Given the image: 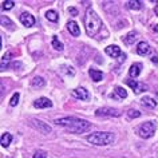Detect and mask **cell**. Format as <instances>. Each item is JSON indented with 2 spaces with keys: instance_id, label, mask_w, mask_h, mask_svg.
I'll return each mask as SVG.
<instances>
[{
  "instance_id": "obj_14",
  "label": "cell",
  "mask_w": 158,
  "mask_h": 158,
  "mask_svg": "<svg viewBox=\"0 0 158 158\" xmlns=\"http://www.w3.org/2000/svg\"><path fill=\"white\" fill-rule=\"evenodd\" d=\"M141 70H142V64H141V63H134V64H131V67H130V70H129L130 77H131V78L138 77V75L141 74Z\"/></svg>"
},
{
  "instance_id": "obj_8",
  "label": "cell",
  "mask_w": 158,
  "mask_h": 158,
  "mask_svg": "<svg viewBox=\"0 0 158 158\" xmlns=\"http://www.w3.org/2000/svg\"><path fill=\"white\" fill-rule=\"evenodd\" d=\"M73 95L81 101H89L90 99V94L85 87H78V89L73 90Z\"/></svg>"
},
{
  "instance_id": "obj_17",
  "label": "cell",
  "mask_w": 158,
  "mask_h": 158,
  "mask_svg": "<svg viewBox=\"0 0 158 158\" xmlns=\"http://www.w3.org/2000/svg\"><path fill=\"white\" fill-rule=\"evenodd\" d=\"M113 98H121V99H125L126 97H127V93H126V90H123L122 87H115L114 89V94H111Z\"/></svg>"
},
{
  "instance_id": "obj_30",
  "label": "cell",
  "mask_w": 158,
  "mask_h": 158,
  "mask_svg": "<svg viewBox=\"0 0 158 158\" xmlns=\"http://www.w3.org/2000/svg\"><path fill=\"white\" fill-rule=\"evenodd\" d=\"M69 12H70V14H73V16H77V15H78V11L75 10L74 7H70V8H69Z\"/></svg>"
},
{
  "instance_id": "obj_22",
  "label": "cell",
  "mask_w": 158,
  "mask_h": 158,
  "mask_svg": "<svg viewBox=\"0 0 158 158\" xmlns=\"http://www.w3.org/2000/svg\"><path fill=\"white\" fill-rule=\"evenodd\" d=\"M10 62H11V52L8 51V52H7L4 56L2 58V70H7V67H8Z\"/></svg>"
},
{
  "instance_id": "obj_15",
  "label": "cell",
  "mask_w": 158,
  "mask_h": 158,
  "mask_svg": "<svg viewBox=\"0 0 158 158\" xmlns=\"http://www.w3.org/2000/svg\"><path fill=\"white\" fill-rule=\"evenodd\" d=\"M89 74H90V78H91L94 82H101L102 79H103V74H102V71L90 69L89 70Z\"/></svg>"
},
{
  "instance_id": "obj_18",
  "label": "cell",
  "mask_w": 158,
  "mask_h": 158,
  "mask_svg": "<svg viewBox=\"0 0 158 158\" xmlns=\"http://www.w3.org/2000/svg\"><path fill=\"white\" fill-rule=\"evenodd\" d=\"M0 142H2V146H3V148H8L10 143L12 142V135H11L10 133H4V134L2 135V141H0Z\"/></svg>"
},
{
  "instance_id": "obj_3",
  "label": "cell",
  "mask_w": 158,
  "mask_h": 158,
  "mask_svg": "<svg viewBox=\"0 0 158 158\" xmlns=\"http://www.w3.org/2000/svg\"><path fill=\"white\" fill-rule=\"evenodd\" d=\"M114 134L113 133H106V131H101V133H93L87 137V141L93 145H98V146H105V145H110L114 142Z\"/></svg>"
},
{
  "instance_id": "obj_5",
  "label": "cell",
  "mask_w": 158,
  "mask_h": 158,
  "mask_svg": "<svg viewBox=\"0 0 158 158\" xmlns=\"http://www.w3.org/2000/svg\"><path fill=\"white\" fill-rule=\"evenodd\" d=\"M97 117H121V111L111 107H102L95 111Z\"/></svg>"
},
{
  "instance_id": "obj_28",
  "label": "cell",
  "mask_w": 158,
  "mask_h": 158,
  "mask_svg": "<svg viewBox=\"0 0 158 158\" xmlns=\"http://www.w3.org/2000/svg\"><path fill=\"white\" fill-rule=\"evenodd\" d=\"M141 115L139 111H137V110H129L127 111V117L130 118V119H133V118H138Z\"/></svg>"
},
{
  "instance_id": "obj_32",
  "label": "cell",
  "mask_w": 158,
  "mask_h": 158,
  "mask_svg": "<svg viewBox=\"0 0 158 158\" xmlns=\"http://www.w3.org/2000/svg\"><path fill=\"white\" fill-rule=\"evenodd\" d=\"M154 14H156V15H157V16H158V6L156 7V8H154Z\"/></svg>"
},
{
  "instance_id": "obj_7",
  "label": "cell",
  "mask_w": 158,
  "mask_h": 158,
  "mask_svg": "<svg viewBox=\"0 0 158 158\" xmlns=\"http://www.w3.org/2000/svg\"><path fill=\"white\" fill-rule=\"evenodd\" d=\"M32 122V126L36 130H39L42 134H48L51 133V127L47 123H44V122H42V121H39V119H32L31 121Z\"/></svg>"
},
{
  "instance_id": "obj_24",
  "label": "cell",
  "mask_w": 158,
  "mask_h": 158,
  "mask_svg": "<svg viewBox=\"0 0 158 158\" xmlns=\"http://www.w3.org/2000/svg\"><path fill=\"white\" fill-rule=\"evenodd\" d=\"M2 26H4L6 28H8V30H14L15 28V27H14L15 24L7 16H2Z\"/></svg>"
},
{
  "instance_id": "obj_16",
  "label": "cell",
  "mask_w": 158,
  "mask_h": 158,
  "mask_svg": "<svg viewBox=\"0 0 158 158\" xmlns=\"http://www.w3.org/2000/svg\"><path fill=\"white\" fill-rule=\"evenodd\" d=\"M141 102H142V105L146 106V107H149V109H154L157 106V102L154 101L152 97H143L141 99Z\"/></svg>"
},
{
  "instance_id": "obj_26",
  "label": "cell",
  "mask_w": 158,
  "mask_h": 158,
  "mask_svg": "<svg viewBox=\"0 0 158 158\" xmlns=\"http://www.w3.org/2000/svg\"><path fill=\"white\" fill-rule=\"evenodd\" d=\"M19 98H20V94H19V93H15V94H14V97L11 98V101H10V105L12 106V107H14V106H16V105H18V102H19Z\"/></svg>"
},
{
  "instance_id": "obj_13",
  "label": "cell",
  "mask_w": 158,
  "mask_h": 158,
  "mask_svg": "<svg viewBox=\"0 0 158 158\" xmlns=\"http://www.w3.org/2000/svg\"><path fill=\"white\" fill-rule=\"evenodd\" d=\"M105 51H106V54H107L109 56H111V58H118L121 55V48L118 46H115V44L106 47Z\"/></svg>"
},
{
  "instance_id": "obj_12",
  "label": "cell",
  "mask_w": 158,
  "mask_h": 158,
  "mask_svg": "<svg viewBox=\"0 0 158 158\" xmlns=\"http://www.w3.org/2000/svg\"><path fill=\"white\" fill-rule=\"evenodd\" d=\"M150 52V46L148 42H139L138 43V47H137V54L138 55H148Z\"/></svg>"
},
{
  "instance_id": "obj_33",
  "label": "cell",
  "mask_w": 158,
  "mask_h": 158,
  "mask_svg": "<svg viewBox=\"0 0 158 158\" xmlns=\"http://www.w3.org/2000/svg\"><path fill=\"white\" fill-rule=\"evenodd\" d=\"M154 31H156V32H158V24L154 26Z\"/></svg>"
},
{
  "instance_id": "obj_31",
  "label": "cell",
  "mask_w": 158,
  "mask_h": 158,
  "mask_svg": "<svg viewBox=\"0 0 158 158\" xmlns=\"http://www.w3.org/2000/svg\"><path fill=\"white\" fill-rule=\"evenodd\" d=\"M153 62L154 63H158V56H153Z\"/></svg>"
},
{
  "instance_id": "obj_9",
  "label": "cell",
  "mask_w": 158,
  "mask_h": 158,
  "mask_svg": "<svg viewBox=\"0 0 158 158\" xmlns=\"http://www.w3.org/2000/svg\"><path fill=\"white\" fill-rule=\"evenodd\" d=\"M34 107L36 109H46V107H52V102L48 98H38L34 102Z\"/></svg>"
},
{
  "instance_id": "obj_27",
  "label": "cell",
  "mask_w": 158,
  "mask_h": 158,
  "mask_svg": "<svg viewBox=\"0 0 158 158\" xmlns=\"http://www.w3.org/2000/svg\"><path fill=\"white\" fill-rule=\"evenodd\" d=\"M14 6H15V3L11 2V0H6V2H3V10H6V11L14 8Z\"/></svg>"
},
{
  "instance_id": "obj_29",
  "label": "cell",
  "mask_w": 158,
  "mask_h": 158,
  "mask_svg": "<svg viewBox=\"0 0 158 158\" xmlns=\"http://www.w3.org/2000/svg\"><path fill=\"white\" fill-rule=\"evenodd\" d=\"M34 158H47V153L43 150H38L34 153Z\"/></svg>"
},
{
  "instance_id": "obj_1",
  "label": "cell",
  "mask_w": 158,
  "mask_h": 158,
  "mask_svg": "<svg viewBox=\"0 0 158 158\" xmlns=\"http://www.w3.org/2000/svg\"><path fill=\"white\" fill-rule=\"evenodd\" d=\"M55 123L58 126L67 129L71 133H77V134H82L86 133L87 130L91 127V123L81 118H75V117H64V118H58L55 119Z\"/></svg>"
},
{
  "instance_id": "obj_11",
  "label": "cell",
  "mask_w": 158,
  "mask_h": 158,
  "mask_svg": "<svg viewBox=\"0 0 158 158\" xmlns=\"http://www.w3.org/2000/svg\"><path fill=\"white\" fill-rule=\"evenodd\" d=\"M67 30L70 31V34L73 35V36H79V34H81L78 23L74 22V20H70L69 23H67Z\"/></svg>"
},
{
  "instance_id": "obj_2",
  "label": "cell",
  "mask_w": 158,
  "mask_h": 158,
  "mask_svg": "<svg viewBox=\"0 0 158 158\" xmlns=\"http://www.w3.org/2000/svg\"><path fill=\"white\" fill-rule=\"evenodd\" d=\"M102 26L101 18L97 15V12L94 10H87L85 15V27H86V32H87L90 36H94L99 32Z\"/></svg>"
},
{
  "instance_id": "obj_20",
  "label": "cell",
  "mask_w": 158,
  "mask_h": 158,
  "mask_svg": "<svg viewBox=\"0 0 158 158\" xmlns=\"http://www.w3.org/2000/svg\"><path fill=\"white\" fill-rule=\"evenodd\" d=\"M135 39H137V32H135V31H133V32L127 34V35H126V36L123 38V42H125V44L130 46V44H133V43L135 42Z\"/></svg>"
},
{
  "instance_id": "obj_19",
  "label": "cell",
  "mask_w": 158,
  "mask_h": 158,
  "mask_svg": "<svg viewBox=\"0 0 158 158\" xmlns=\"http://www.w3.org/2000/svg\"><path fill=\"white\" fill-rule=\"evenodd\" d=\"M31 85H32L34 87H36V89H40V87H44L46 81L42 77H35L32 79V82H31Z\"/></svg>"
},
{
  "instance_id": "obj_25",
  "label": "cell",
  "mask_w": 158,
  "mask_h": 158,
  "mask_svg": "<svg viewBox=\"0 0 158 158\" xmlns=\"http://www.w3.org/2000/svg\"><path fill=\"white\" fill-rule=\"evenodd\" d=\"M46 18L48 19L50 22H58V19H59V16H58V14L55 12V11H52V10H50V11H47L46 12Z\"/></svg>"
},
{
  "instance_id": "obj_4",
  "label": "cell",
  "mask_w": 158,
  "mask_h": 158,
  "mask_svg": "<svg viewBox=\"0 0 158 158\" xmlns=\"http://www.w3.org/2000/svg\"><path fill=\"white\" fill-rule=\"evenodd\" d=\"M157 129V123L154 121H148L145 122V123H142L139 127H138V134H139V137L142 138H150L154 134V131H156Z\"/></svg>"
},
{
  "instance_id": "obj_10",
  "label": "cell",
  "mask_w": 158,
  "mask_h": 158,
  "mask_svg": "<svg viewBox=\"0 0 158 158\" xmlns=\"http://www.w3.org/2000/svg\"><path fill=\"white\" fill-rule=\"evenodd\" d=\"M20 22L23 23V26H26V27H32L35 24V18L28 12H23L20 15Z\"/></svg>"
},
{
  "instance_id": "obj_6",
  "label": "cell",
  "mask_w": 158,
  "mask_h": 158,
  "mask_svg": "<svg viewBox=\"0 0 158 158\" xmlns=\"http://www.w3.org/2000/svg\"><path fill=\"white\" fill-rule=\"evenodd\" d=\"M126 83H127L130 87L134 90V93H135V94L142 93V91H146V90L149 89L145 83H141V82H135V81H133V79H127V81H126Z\"/></svg>"
},
{
  "instance_id": "obj_21",
  "label": "cell",
  "mask_w": 158,
  "mask_h": 158,
  "mask_svg": "<svg viewBox=\"0 0 158 158\" xmlns=\"http://www.w3.org/2000/svg\"><path fill=\"white\" fill-rule=\"evenodd\" d=\"M126 7L130 10H141L142 8V2H138V0H130V2L126 3Z\"/></svg>"
},
{
  "instance_id": "obj_23",
  "label": "cell",
  "mask_w": 158,
  "mask_h": 158,
  "mask_svg": "<svg viewBox=\"0 0 158 158\" xmlns=\"http://www.w3.org/2000/svg\"><path fill=\"white\" fill-rule=\"evenodd\" d=\"M52 47L56 51H63V48H64V46H63V43L59 40L58 36H54L52 38Z\"/></svg>"
}]
</instances>
